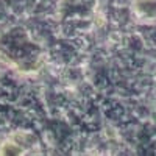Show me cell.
Wrapping results in <instances>:
<instances>
[{
  "instance_id": "obj_1",
  "label": "cell",
  "mask_w": 156,
  "mask_h": 156,
  "mask_svg": "<svg viewBox=\"0 0 156 156\" xmlns=\"http://www.w3.org/2000/svg\"><path fill=\"white\" fill-rule=\"evenodd\" d=\"M0 56L19 70H36L42 62V50L20 28L8 31L0 39Z\"/></svg>"
}]
</instances>
